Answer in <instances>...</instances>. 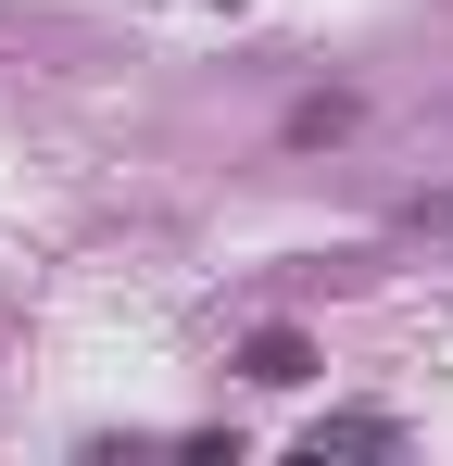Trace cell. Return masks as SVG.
<instances>
[{"mask_svg":"<svg viewBox=\"0 0 453 466\" xmlns=\"http://www.w3.org/2000/svg\"><path fill=\"white\" fill-rule=\"evenodd\" d=\"M353 127H366V101H353V88H302L290 127H277V152H327V139H353Z\"/></svg>","mask_w":453,"mask_h":466,"instance_id":"1","label":"cell"},{"mask_svg":"<svg viewBox=\"0 0 453 466\" xmlns=\"http://www.w3.org/2000/svg\"><path fill=\"white\" fill-rule=\"evenodd\" d=\"M239 379L252 390H302L315 379V340H302V328H252V340H239Z\"/></svg>","mask_w":453,"mask_h":466,"instance_id":"2","label":"cell"},{"mask_svg":"<svg viewBox=\"0 0 453 466\" xmlns=\"http://www.w3.org/2000/svg\"><path fill=\"white\" fill-rule=\"evenodd\" d=\"M403 429L390 416H315V454H390Z\"/></svg>","mask_w":453,"mask_h":466,"instance_id":"3","label":"cell"},{"mask_svg":"<svg viewBox=\"0 0 453 466\" xmlns=\"http://www.w3.org/2000/svg\"><path fill=\"white\" fill-rule=\"evenodd\" d=\"M226 13H239V0H226Z\"/></svg>","mask_w":453,"mask_h":466,"instance_id":"4","label":"cell"}]
</instances>
